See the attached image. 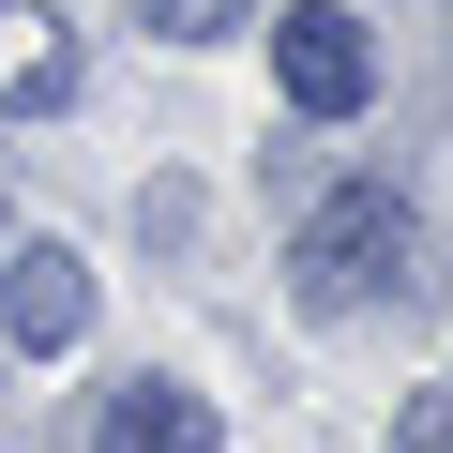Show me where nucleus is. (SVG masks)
Listing matches in <instances>:
<instances>
[{"mask_svg":"<svg viewBox=\"0 0 453 453\" xmlns=\"http://www.w3.org/2000/svg\"><path fill=\"white\" fill-rule=\"evenodd\" d=\"M31 106H76V31H61V0H0V121H31Z\"/></svg>","mask_w":453,"mask_h":453,"instance_id":"5","label":"nucleus"},{"mask_svg":"<svg viewBox=\"0 0 453 453\" xmlns=\"http://www.w3.org/2000/svg\"><path fill=\"white\" fill-rule=\"evenodd\" d=\"M393 453H453V378H423V393L393 408Z\"/></svg>","mask_w":453,"mask_h":453,"instance_id":"7","label":"nucleus"},{"mask_svg":"<svg viewBox=\"0 0 453 453\" xmlns=\"http://www.w3.org/2000/svg\"><path fill=\"white\" fill-rule=\"evenodd\" d=\"M136 31H166V46H226V31H257V0H136Z\"/></svg>","mask_w":453,"mask_h":453,"instance_id":"6","label":"nucleus"},{"mask_svg":"<svg viewBox=\"0 0 453 453\" xmlns=\"http://www.w3.org/2000/svg\"><path fill=\"white\" fill-rule=\"evenodd\" d=\"M91 333V257L76 242H46V226H31V242H0V348H76Z\"/></svg>","mask_w":453,"mask_h":453,"instance_id":"3","label":"nucleus"},{"mask_svg":"<svg viewBox=\"0 0 453 453\" xmlns=\"http://www.w3.org/2000/svg\"><path fill=\"white\" fill-rule=\"evenodd\" d=\"M288 288H303V318H363V303H393V288H408V196H393V181L318 196L303 242H288Z\"/></svg>","mask_w":453,"mask_h":453,"instance_id":"1","label":"nucleus"},{"mask_svg":"<svg viewBox=\"0 0 453 453\" xmlns=\"http://www.w3.org/2000/svg\"><path fill=\"white\" fill-rule=\"evenodd\" d=\"M273 91H288L303 121H363L378 46H363V16H348V0H303V16H273Z\"/></svg>","mask_w":453,"mask_h":453,"instance_id":"2","label":"nucleus"},{"mask_svg":"<svg viewBox=\"0 0 453 453\" xmlns=\"http://www.w3.org/2000/svg\"><path fill=\"white\" fill-rule=\"evenodd\" d=\"M0 242H16V226H0Z\"/></svg>","mask_w":453,"mask_h":453,"instance_id":"8","label":"nucleus"},{"mask_svg":"<svg viewBox=\"0 0 453 453\" xmlns=\"http://www.w3.org/2000/svg\"><path fill=\"white\" fill-rule=\"evenodd\" d=\"M91 453H226V438H211V393H181V378H121V393L91 408Z\"/></svg>","mask_w":453,"mask_h":453,"instance_id":"4","label":"nucleus"}]
</instances>
